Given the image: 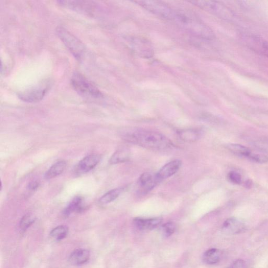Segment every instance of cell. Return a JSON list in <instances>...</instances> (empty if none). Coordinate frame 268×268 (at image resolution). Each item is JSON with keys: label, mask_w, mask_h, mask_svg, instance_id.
<instances>
[{"label": "cell", "mask_w": 268, "mask_h": 268, "mask_svg": "<svg viewBox=\"0 0 268 268\" xmlns=\"http://www.w3.org/2000/svg\"><path fill=\"white\" fill-rule=\"evenodd\" d=\"M126 141L148 149L163 150L171 148L172 143L162 134L145 130H130L124 134Z\"/></svg>", "instance_id": "obj_1"}, {"label": "cell", "mask_w": 268, "mask_h": 268, "mask_svg": "<svg viewBox=\"0 0 268 268\" xmlns=\"http://www.w3.org/2000/svg\"><path fill=\"white\" fill-rule=\"evenodd\" d=\"M173 20L189 33L199 38L210 40L215 37L211 28L189 12L176 11Z\"/></svg>", "instance_id": "obj_2"}, {"label": "cell", "mask_w": 268, "mask_h": 268, "mask_svg": "<svg viewBox=\"0 0 268 268\" xmlns=\"http://www.w3.org/2000/svg\"><path fill=\"white\" fill-rule=\"evenodd\" d=\"M73 89L80 96L88 99H99L103 97L101 91L82 74L75 72L71 79Z\"/></svg>", "instance_id": "obj_3"}, {"label": "cell", "mask_w": 268, "mask_h": 268, "mask_svg": "<svg viewBox=\"0 0 268 268\" xmlns=\"http://www.w3.org/2000/svg\"><path fill=\"white\" fill-rule=\"evenodd\" d=\"M56 33L74 58L76 60L81 61L84 59L86 53L85 47L83 43L64 27H57Z\"/></svg>", "instance_id": "obj_4"}, {"label": "cell", "mask_w": 268, "mask_h": 268, "mask_svg": "<svg viewBox=\"0 0 268 268\" xmlns=\"http://www.w3.org/2000/svg\"><path fill=\"white\" fill-rule=\"evenodd\" d=\"M52 82L45 81L34 87L25 90L18 94L21 100L27 103H36L43 100L51 88Z\"/></svg>", "instance_id": "obj_5"}, {"label": "cell", "mask_w": 268, "mask_h": 268, "mask_svg": "<svg viewBox=\"0 0 268 268\" xmlns=\"http://www.w3.org/2000/svg\"><path fill=\"white\" fill-rule=\"evenodd\" d=\"M190 2L224 20H229L233 18V13L231 9L221 3L212 1H193Z\"/></svg>", "instance_id": "obj_6"}, {"label": "cell", "mask_w": 268, "mask_h": 268, "mask_svg": "<svg viewBox=\"0 0 268 268\" xmlns=\"http://www.w3.org/2000/svg\"><path fill=\"white\" fill-rule=\"evenodd\" d=\"M149 12L168 20H173L176 11L166 4L156 1L135 2Z\"/></svg>", "instance_id": "obj_7"}, {"label": "cell", "mask_w": 268, "mask_h": 268, "mask_svg": "<svg viewBox=\"0 0 268 268\" xmlns=\"http://www.w3.org/2000/svg\"><path fill=\"white\" fill-rule=\"evenodd\" d=\"M58 3L76 12L93 16L99 12V5L92 1H59Z\"/></svg>", "instance_id": "obj_8"}, {"label": "cell", "mask_w": 268, "mask_h": 268, "mask_svg": "<svg viewBox=\"0 0 268 268\" xmlns=\"http://www.w3.org/2000/svg\"><path fill=\"white\" fill-rule=\"evenodd\" d=\"M128 42L132 51L143 58H150L154 54L151 44L144 38L132 37Z\"/></svg>", "instance_id": "obj_9"}, {"label": "cell", "mask_w": 268, "mask_h": 268, "mask_svg": "<svg viewBox=\"0 0 268 268\" xmlns=\"http://www.w3.org/2000/svg\"><path fill=\"white\" fill-rule=\"evenodd\" d=\"M160 183L156 174L152 172H145L139 177L138 181V187L140 192L143 194H146Z\"/></svg>", "instance_id": "obj_10"}, {"label": "cell", "mask_w": 268, "mask_h": 268, "mask_svg": "<svg viewBox=\"0 0 268 268\" xmlns=\"http://www.w3.org/2000/svg\"><path fill=\"white\" fill-rule=\"evenodd\" d=\"M101 156L98 155H91L82 159L75 168L76 174L81 175L87 173L93 169L99 163Z\"/></svg>", "instance_id": "obj_11"}, {"label": "cell", "mask_w": 268, "mask_h": 268, "mask_svg": "<svg viewBox=\"0 0 268 268\" xmlns=\"http://www.w3.org/2000/svg\"><path fill=\"white\" fill-rule=\"evenodd\" d=\"M182 166L180 160H172L162 167L156 174L160 181L168 179L174 175L179 171Z\"/></svg>", "instance_id": "obj_12"}, {"label": "cell", "mask_w": 268, "mask_h": 268, "mask_svg": "<svg viewBox=\"0 0 268 268\" xmlns=\"http://www.w3.org/2000/svg\"><path fill=\"white\" fill-rule=\"evenodd\" d=\"M161 217L143 218L137 217L134 219L133 223L139 230H152L158 227L162 223Z\"/></svg>", "instance_id": "obj_13"}, {"label": "cell", "mask_w": 268, "mask_h": 268, "mask_svg": "<svg viewBox=\"0 0 268 268\" xmlns=\"http://www.w3.org/2000/svg\"><path fill=\"white\" fill-rule=\"evenodd\" d=\"M245 229V226L239 220L235 218L226 220L222 226V231L226 234L235 235L242 233Z\"/></svg>", "instance_id": "obj_14"}, {"label": "cell", "mask_w": 268, "mask_h": 268, "mask_svg": "<svg viewBox=\"0 0 268 268\" xmlns=\"http://www.w3.org/2000/svg\"><path fill=\"white\" fill-rule=\"evenodd\" d=\"M90 256L89 251L84 249H78L71 254L69 261L73 265L80 266L87 263L89 260Z\"/></svg>", "instance_id": "obj_15"}, {"label": "cell", "mask_w": 268, "mask_h": 268, "mask_svg": "<svg viewBox=\"0 0 268 268\" xmlns=\"http://www.w3.org/2000/svg\"><path fill=\"white\" fill-rule=\"evenodd\" d=\"M84 208L82 198L80 197H76L71 201L68 206L65 208L64 214L66 216H68L73 213L82 212Z\"/></svg>", "instance_id": "obj_16"}, {"label": "cell", "mask_w": 268, "mask_h": 268, "mask_svg": "<svg viewBox=\"0 0 268 268\" xmlns=\"http://www.w3.org/2000/svg\"><path fill=\"white\" fill-rule=\"evenodd\" d=\"M179 138L186 142H194L199 139L201 136V132L196 129L180 130L178 132Z\"/></svg>", "instance_id": "obj_17"}, {"label": "cell", "mask_w": 268, "mask_h": 268, "mask_svg": "<svg viewBox=\"0 0 268 268\" xmlns=\"http://www.w3.org/2000/svg\"><path fill=\"white\" fill-rule=\"evenodd\" d=\"M67 166L66 162L64 160L57 161L46 172L45 178L53 179L61 175Z\"/></svg>", "instance_id": "obj_18"}, {"label": "cell", "mask_w": 268, "mask_h": 268, "mask_svg": "<svg viewBox=\"0 0 268 268\" xmlns=\"http://www.w3.org/2000/svg\"><path fill=\"white\" fill-rule=\"evenodd\" d=\"M221 251L217 249H210L203 254V261L207 265H214L221 260Z\"/></svg>", "instance_id": "obj_19"}, {"label": "cell", "mask_w": 268, "mask_h": 268, "mask_svg": "<svg viewBox=\"0 0 268 268\" xmlns=\"http://www.w3.org/2000/svg\"><path fill=\"white\" fill-rule=\"evenodd\" d=\"M227 149L233 154L242 157L248 158L251 154V150L248 148L239 144L231 143L227 146Z\"/></svg>", "instance_id": "obj_20"}, {"label": "cell", "mask_w": 268, "mask_h": 268, "mask_svg": "<svg viewBox=\"0 0 268 268\" xmlns=\"http://www.w3.org/2000/svg\"><path fill=\"white\" fill-rule=\"evenodd\" d=\"M130 151L128 148H122L118 150L111 158L112 164H117L126 162L130 158Z\"/></svg>", "instance_id": "obj_21"}, {"label": "cell", "mask_w": 268, "mask_h": 268, "mask_svg": "<svg viewBox=\"0 0 268 268\" xmlns=\"http://www.w3.org/2000/svg\"><path fill=\"white\" fill-rule=\"evenodd\" d=\"M252 46L256 51L268 57V42L262 39L260 37L254 36L252 37Z\"/></svg>", "instance_id": "obj_22"}, {"label": "cell", "mask_w": 268, "mask_h": 268, "mask_svg": "<svg viewBox=\"0 0 268 268\" xmlns=\"http://www.w3.org/2000/svg\"><path fill=\"white\" fill-rule=\"evenodd\" d=\"M123 191V188H117L109 191L100 199V203L102 204H107L112 202L120 196Z\"/></svg>", "instance_id": "obj_23"}, {"label": "cell", "mask_w": 268, "mask_h": 268, "mask_svg": "<svg viewBox=\"0 0 268 268\" xmlns=\"http://www.w3.org/2000/svg\"><path fill=\"white\" fill-rule=\"evenodd\" d=\"M69 232L68 228L66 226H57L51 231L50 236L55 241H60L66 237Z\"/></svg>", "instance_id": "obj_24"}, {"label": "cell", "mask_w": 268, "mask_h": 268, "mask_svg": "<svg viewBox=\"0 0 268 268\" xmlns=\"http://www.w3.org/2000/svg\"><path fill=\"white\" fill-rule=\"evenodd\" d=\"M35 218L31 214H28L24 215L21 219L20 223V227L22 231H26L35 222Z\"/></svg>", "instance_id": "obj_25"}, {"label": "cell", "mask_w": 268, "mask_h": 268, "mask_svg": "<svg viewBox=\"0 0 268 268\" xmlns=\"http://www.w3.org/2000/svg\"><path fill=\"white\" fill-rule=\"evenodd\" d=\"M176 229V225L172 222H168L162 226L161 231L162 234L166 237H168L173 234Z\"/></svg>", "instance_id": "obj_26"}, {"label": "cell", "mask_w": 268, "mask_h": 268, "mask_svg": "<svg viewBox=\"0 0 268 268\" xmlns=\"http://www.w3.org/2000/svg\"><path fill=\"white\" fill-rule=\"evenodd\" d=\"M251 160L253 161L258 163L263 164L268 161V156L265 155L262 153H255L251 152V154L248 158Z\"/></svg>", "instance_id": "obj_27"}, {"label": "cell", "mask_w": 268, "mask_h": 268, "mask_svg": "<svg viewBox=\"0 0 268 268\" xmlns=\"http://www.w3.org/2000/svg\"><path fill=\"white\" fill-rule=\"evenodd\" d=\"M228 179L229 181L235 185H240L242 181L241 175L234 171L229 172L228 175Z\"/></svg>", "instance_id": "obj_28"}, {"label": "cell", "mask_w": 268, "mask_h": 268, "mask_svg": "<svg viewBox=\"0 0 268 268\" xmlns=\"http://www.w3.org/2000/svg\"><path fill=\"white\" fill-rule=\"evenodd\" d=\"M229 268H247L246 262L242 260L235 261Z\"/></svg>", "instance_id": "obj_29"}, {"label": "cell", "mask_w": 268, "mask_h": 268, "mask_svg": "<svg viewBox=\"0 0 268 268\" xmlns=\"http://www.w3.org/2000/svg\"><path fill=\"white\" fill-rule=\"evenodd\" d=\"M40 184L37 181H33L29 185V186H28V188L31 190H36L38 186H39Z\"/></svg>", "instance_id": "obj_30"}, {"label": "cell", "mask_w": 268, "mask_h": 268, "mask_svg": "<svg viewBox=\"0 0 268 268\" xmlns=\"http://www.w3.org/2000/svg\"><path fill=\"white\" fill-rule=\"evenodd\" d=\"M252 186V182L250 181H246V183H245V187L247 188H248L249 187Z\"/></svg>", "instance_id": "obj_31"}]
</instances>
